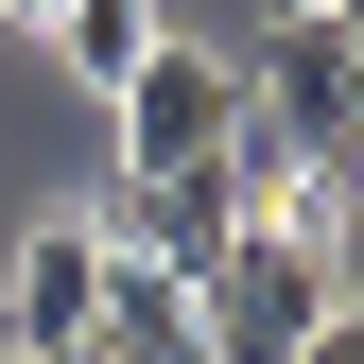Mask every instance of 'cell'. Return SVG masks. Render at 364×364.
Segmentation results:
<instances>
[{"label": "cell", "instance_id": "cell-1", "mask_svg": "<svg viewBox=\"0 0 364 364\" xmlns=\"http://www.w3.org/2000/svg\"><path fill=\"white\" fill-rule=\"evenodd\" d=\"M330 225L312 208H243L225 243L191 260V312H208V364H295L312 330H330Z\"/></svg>", "mask_w": 364, "mask_h": 364}, {"label": "cell", "instance_id": "cell-2", "mask_svg": "<svg viewBox=\"0 0 364 364\" xmlns=\"http://www.w3.org/2000/svg\"><path fill=\"white\" fill-rule=\"evenodd\" d=\"M105 105H122V173H191V156H225V139H243V70H208L191 35H156V53L122 70Z\"/></svg>", "mask_w": 364, "mask_h": 364}, {"label": "cell", "instance_id": "cell-3", "mask_svg": "<svg viewBox=\"0 0 364 364\" xmlns=\"http://www.w3.org/2000/svg\"><path fill=\"white\" fill-rule=\"evenodd\" d=\"M87 347H105V364H208L191 260H156V243H122V225H105V295H87Z\"/></svg>", "mask_w": 364, "mask_h": 364}, {"label": "cell", "instance_id": "cell-4", "mask_svg": "<svg viewBox=\"0 0 364 364\" xmlns=\"http://www.w3.org/2000/svg\"><path fill=\"white\" fill-rule=\"evenodd\" d=\"M87 295H105V225H35L18 243V364L35 347H87Z\"/></svg>", "mask_w": 364, "mask_h": 364}, {"label": "cell", "instance_id": "cell-5", "mask_svg": "<svg viewBox=\"0 0 364 364\" xmlns=\"http://www.w3.org/2000/svg\"><path fill=\"white\" fill-rule=\"evenodd\" d=\"M35 35H53V53H70L87 87H122V70H139V53H156L173 18H156V0H53V18H35Z\"/></svg>", "mask_w": 364, "mask_h": 364}, {"label": "cell", "instance_id": "cell-6", "mask_svg": "<svg viewBox=\"0 0 364 364\" xmlns=\"http://www.w3.org/2000/svg\"><path fill=\"white\" fill-rule=\"evenodd\" d=\"M295 364H364V312H330V330H312V347H295Z\"/></svg>", "mask_w": 364, "mask_h": 364}, {"label": "cell", "instance_id": "cell-7", "mask_svg": "<svg viewBox=\"0 0 364 364\" xmlns=\"http://www.w3.org/2000/svg\"><path fill=\"white\" fill-rule=\"evenodd\" d=\"M312 18H330V35H347V53H364V0H312Z\"/></svg>", "mask_w": 364, "mask_h": 364}, {"label": "cell", "instance_id": "cell-8", "mask_svg": "<svg viewBox=\"0 0 364 364\" xmlns=\"http://www.w3.org/2000/svg\"><path fill=\"white\" fill-rule=\"evenodd\" d=\"M35 364H105V347H35Z\"/></svg>", "mask_w": 364, "mask_h": 364}, {"label": "cell", "instance_id": "cell-9", "mask_svg": "<svg viewBox=\"0 0 364 364\" xmlns=\"http://www.w3.org/2000/svg\"><path fill=\"white\" fill-rule=\"evenodd\" d=\"M18 18H53V0H18Z\"/></svg>", "mask_w": 364, "mask_h": 364}, {"label": "cell", "instance_id": "cell-10", "mask_svg": "<svg viewBox=\"0 0 364 364\" xmlns=\"http://www.w3.org/2000/svg\"><path fill=\"white\" fill-rule=\"evenodd\" d=\"M278 18H312V0H278Z\"/></svg>", "mask_w": 364, "mask_h": 364}]
</instances>
